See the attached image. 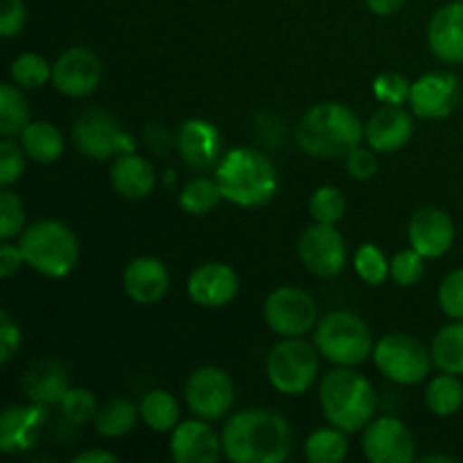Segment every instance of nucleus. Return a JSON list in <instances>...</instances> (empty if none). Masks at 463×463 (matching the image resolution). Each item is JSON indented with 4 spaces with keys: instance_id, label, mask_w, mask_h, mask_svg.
Returning <instances> with one entry per match:
<instances>
[{
    "instance_id": "1",
    "label": "nucleus",
    "mask_w": 463,
    "mask_h": 463,
    "mask_svg": "<svg viewBox=\"0 0 463 463\" xmlns=\"http://www.w3.org/2000/svg\"><path fill=\"white\" fill-rule=\"evenodd\" d=\"M292 441L289 423L271 410H242L222 430V452L233 463H280Z\"/></svg>"
},
{
    "instance_id": "2",
    "label": "nucleus",
    "mask_w": 463,
    "mask_h": 463,
    "mask_svg": "<svg viewBox=\"0 0 463 463\" xmlns=\"http://www.w3.org/2000/svg\"><path fill=\"white\" fill-rule=\"evenodd\" d=\"M362 136L360 118L339 102L315 104L297 127L298 147L315 158H344L362 145Z\"/></svg>"
},
{
    "instance_id": "3",
    "label": "nucleus",
    "mask_w": 463,
    "mask_h": 463,
    "mask_svg": "<svg viewBox=\"0 0 463 463\" xmlns=\"http://www.w3.org/2000/svg\"><path fill=\"white\" fill-rule=\"evenodd\" d=\"M319 402L330 425L353 434L373 420L378 393L364 375L353 371V366H339L321 380Z\"/></svg>"
},
{
    "instance_id": "4",
    "label": "nucleus",
    "mask_w": 463,
    "mask_h": 463,
    "mask_svg": "<svg viewBox=\"0 0 463 463\" xmlns=\"http://www.w3.org/2000/svg\"><path fill=\"white\" fill-rule=\"evenodd\" d=\"M222 197L244 208L265 206L279 190V175L269 158L251 147L231 149L215 170Z\"/></svg>"
},
{
    "instance_id": "5",
    "label": "nucleus",
    "mask_w": 463,
    "mask_h": 463,
    "mask_svg": "<svg viewBox=\"0 0 463 463\" xmlns=\"http://www.w3.org/2000/svg\"><path fill=\"white\" fill-rule=\"evenodd\" d=\"M21 247L25 265L48 279H63L75 269L80 260V242L71 226L57 220H41L21 233Z\"/></svg>"
},
{
    "instance_id": "6",
    "label": "nucleus",
    "mask_w": 463,
    "mask_h": 463,
    "mask_svg": "<svg viewBox=\"0 0 463 463\" xmlns=\"http://www.w3.org/2000/svg\"><path fill=\"white\" fill-rule=\"evenodd\" d=\"M315 346L321 357L337 366H357L373 355V335L364 319L348 310H335L319 319L315 328Z\"/></svg>"
},
{
    "instance_id": "7",
    "label": "nucleus",
    "mask_w": 463,
    "mask_h": 463,
    "mask_svg": "<svg viewBox=\"0 0 463 463\" xmlns=\"http://www.w3.org/2000/svg\"><path fill=\"white\" fill-rule=\"evenodd\" d=\"M319 348L298 337L276 344L267 355V378L285 396H301L315 384L319 373Z\"/></svg>"
},
{
    "instance_id": "8",
    "label": "nucleus",
    "mask_w": 463,
    "mask_h": 463,
    "mask_svg": "<svg viewBox=\"0 0 463 463\" xmlns=\"http://www.w3.org/2000/svg\"><path fill=\"white\" fill-rule=\"evenodd\" d=\"M72 143L84 156L109 161L136 152L134 136L127 134L116 116L104 109H86L72 125Z\"/></svg>"
},
{
    "instance_id": "9",
    "label": "nucleus",
    "mask_w": 463,
    "mask_h": 463,
    "mask_svg": "<svg viewBox=\"0 0 463 463\" xmlns=\"http://www.w3.org/2000/svg\"><path fill=\"white\" fill-rule=\"evenodd\" d=\"M373 362L380 373L396 384H416L432 369V353L405 333H392L373 348Z\"/></svg>"
},
{
    "instance_id": "10",
    "label": "nucleus",
    "mask_w": 463,
    "mask_h": 463,
    "mask_svg": "<svg viewBox=\"0 0 463 463\" xmlns=\"http://www.w3.org/2000/svg\"><path fill=\"white\" fill-rule=\"evenodd\" d=\"M265 321L280 337H303L319 324V307L301 288H279L267 297Z\"/></svg>"
},
{
    "instance_id": "11",
    "label": "nucleus",
    "mask_w": 463,
    "mask_h": 463,
    "mask_svg": "<svg viewBox=\"0 0 463 463\" xmlns=\"http://www.w3.org/2000/svg\"><path fill=\"white\" fill-rule=\"evenodd\" d=\"M185 405L203 420H217L235 402V384L226 371L217 366H202L188 378L184 389Z\"/></svg>"
},
{
    "instance_id": "12",
    "label": "nucleus",
    "mask_w": 463,
    "mask_h": 463,
    "mask_svg": "<svg viewBox=\"0 0 463 463\" xmlns=\"http://www.w3.org/2000/svg\"><path fill=\"white\" fill-rule=\"evenodd\" d=\"M298 258L310 274L333 279L346 265V242L335 224H312L298 240Z\"/></svg>"
},
{
    "instance_id": "13",
    "label": "nucleus",
    "mask_w": 463,
    "mask_h": 463,
    "mask_svg": "<svg viewBox=\"0 0 463 463\" xmlns=\"http://www.w3.org/2000/svg\"><path fill=\"white\" fill-rule=\"evenodd\" d=\"M362 450L371 463H410L416 457L414 437L396 416L371 420L362 434Z\"/></svg>"
},
{
    "instance_id": "14",
    "label": "nucleus",
    "mask_w": 463,
    "mask_h": 463,
    "mask_svg": "<svg viewBox=\"0 0 463 463\" xmlns=\"http://www.w3.org/2000/svg\"><path fill=\"white\" fill-rule=\"evenodd\" d=\"M102 61L89 48L66 50L52 66V86L68 98H84L99 86Z\"/></svg>"
},
{
    "instance_id": "15",
    "label": "nucleus",
    "mask_w": 463,
    "mask_h": 463,
    "mask_svg": "<svg viewBox=\"0 0 463 463\" xmlns=\"http://www.w3.org/2000/svg\"><path fill=\"white\" fill-rule=\"evenodd\" d=\"M461 99V86L452 72H430L411 84L410 107L416 118L441 120L457 109Z\"/></svg>"
},
{
    "instance_id": "16",
    "label": "nucleus",
    "mask_w": 463,
    "mask_h": 463,
    "mask_svg": "<svg viewBox=\"0 0 463 463\" xmlns=\"http://www.w3.org/2000/svg\"><path fill=\"white\" fill-rule=\"evenodd\" d=\"M48 419V405H41V402L5 407L0 414V450L5 455L32 450Z\"/></svg>"
},
{
    "instance_id": "17",
    "label": "nucleus",
    "mask_w": 463,
    "mask_h": 463,
    "mask_svg": "<svg viewBox=\"0 0 463 463\" xmlns=\"http://www.w3.org/2000/svg\"><path fill=\"white\" fill-rule=\"evenodd\" d=\"M240 279L224 262H206L188 279V294L202 307H224L238 297Z\"/></svg>"
},
{
    "instance_id": "18",
    "label": "nucleus",
    "mask_w": 463,
    "mask_h": 463,
    "mask_svg": "<svg viewBox=\"0 0 463 463\" xmlns=\"http://www.w3.org/2000/svg\"><path fill=\"white\" fill-rule=\"evenodd\" d=\"M410 247L423 258H441L455 242V224L441 208H420L407 229Z\"/></svg>"
},
{
    "instance_id": "19",
    "label": "nucleus",
    "mask_w": 463,
    "mask_h": 463,
    "mask_svg": "<svg viewBox=\"0 0 463 463\" xmlns=\"http://www.w3.org/2000/svg\"><path fill=\"white\" fill-rule=\"evenodd\" d=\"M170 452L176 463H213L222 452V437L197 416L172 430Z\"/></svg>"
},
{
    "instance_id": "20",
    "label": "nucleus",
    "mask_w": 463,
    "mask_h": 463,
    "mask_svg": "<svg viewBox=\"0 0 463 463\" xmlns=\"http://www.w3.org/2000/svg\"><path fill=\"white\" fill-rule=\"evenodd\" d=\"M122 288L131 301L140 306H154L170 289V271L158 258L138 256L127 265L122 274Z\"/></svg>"
},
{
    "instance_id": "21",
    "label": "nucleus",
    "mask_w": 463,
    "mask_h": 463,
    "mask_svg": "<svg viewBox=\"0 0 463 463\" xmlns=\"http://www.w3.org/2000/svg\"><path fill=\"white\" fill-rule=\"evenodd\" d=\"M411 136H414L411 113H407L402 107H396V104L380 107L364 127L366 143L378 154L398 152L410 143Z\"/></svg>"
},
{
    "instance_id": "22",
    "label": "nucleus",
    "mask_w": 463,
    "mask_h": 463,
    "mask_svg": "<svg viewBox=\"0 0 463 463\" xmlns=\"http://www.w3.org/2000/svg\"><path fill=\"white\" fill-rule=\"evenodd\" d=\"M175 145L185 165L193 170H208L220 156V131L208 120L190 118L176 131Z\"/></svg>"
},
{
    "instance_id": "23",
    "label": "nucleus",
    "mask_w": 463,
    "mask_h": 463,
    "mask_svg": "<svg viewBox=\"0 0 463 463\" xmlns=\"http://www.w3.org/2000/svg\"><path fill=\"white\" fill-rule=\"evenodd\" d=\"M428 43L441 61H463V0L443 5L434 12L428 25Z\"/></svg>"
},
{
    "instance_id": "24",
    "label": "nucleus",
    "mask_w": 463,
    "mask_h": 463,
    "mask_svg": "<svg viewBox=\"0 0 463 463\" xmlns=\"http://www.w3.org/2000/svg\"><path fill=\"white\" fill-rule=\"evenodd\" d=\"M71 389L66 366L54 357H41L32 362L30 369L23 375V393L30 402L41 405H59L66 392Z\"/></svg>"
},
{
    "instance_id": "25",
    "label": "nucleus",
    "mask_w": 463,
    "mask_h": 463,
    "mask_svg": "<svg viewBox=\"0 0 463 463\" xmlns=\"http://www.w3.org/2000/svg\"><path fill=\"white\" fill-rule=\"evenodd\" d=\"M111 184L125 199H145L156 185V172L147 158L136 152L122 154L111 165Z\"/></svg>"
},
{
    "instance_id": "26",
    "label": "nucleus",
    "mask_w": 463,
    "mask_h": 463,
    "mask_svg": "<svg viewBox=\"0 0 463 463\" xmlns=\"http://www.w3.org/2000/svg\"><path fill=\"white\" fill-rule=\"evenodd\" d=\"M21 145L25 149L27 158L36 163H54L63 154V136L54 125L45 120H32L21 134Z\"/></svg>"
},
{
    "instance_id": "27",
    "label": "nucleus",
    "mask_w": 463,
    "mask_h": 463,
    "mask_svg": "<svg viewBox=\"0 0 463 463\" xmlns=\"http://www.w3.org/2000/svg\"><path fill=\"white\" fill-rule=\"evenodd\" d=\"M138 414L140 407H136L129 398H111L95 414V430L104 439L125 437L136 428Z\"/></svg>"
},
{
    "instance_id": "28",
    "label": "nucleus",
    "mask_w": 463,
    "mask_h": 463,
    "mask_svg": "<svg viewBox=\"0 0 463 463\" xmlns=\"http://www.w3.org/2000/svg\"><path fill=\"white\" fill-rule=\"evenodd\" d=\"M432 362L443 373L463 375V319L446 326L432 339Z\"/></svg>"
},
{
    "instance_id": "29",
    "label": "nucleus",
    "mask_w": 463,
    "mask_h": 463,
    "mask_svg": "<svg viewBox=\"0 0 463 463\" xmlns=\"http://www.w3.org/2000/svg\"><path fill=\"white\" fill-rule=\"evenodd\" d=\"M140 419L145 420L152 432H172V430L179 425L181 410L176 398L170 392H163V389H154L147 396L140 401Z\"/></svg>"
},
{
    "instance_id": "30",
    "label": "nucleus",
    "mask_w": 463,
    "mask_h": 463,
    "mask_svg": "<svg viewBox=\"0 0 463 463\" xmlns=\"http://www.w3.org/2000/svg\"><path fill=\"white\" fill-rule=\"evenodd\" d=\"M30 122H32V111L25 95L21 93V86L16 84L0 86V134L21 136Z\"/></svg>"
},
{
    "instance_id": "31",
    "label": "nucleus",
    "mask_w": 463,
    "mask_h": 463,
    "mask_svg": "<svg viewBox=\"0 0 463 463\" xmlns=\"http://www.w3.org/2000/svg\"><path fill=\"white\" fill-rule=\"evenodd\" d=\"M425 402L434 416H452L463 407V383L459 375L441 373L428 384Z\"/></svg>"
},
{
    "instance_id": "32",
    "label": "nucleus",
    "mask_w": 463,
    "mask_h": 463,
    "mask_svg": "<svg viewBox=\"0 0 463 463\" xmlns=\"http://www.w3.org/2000/svg\"><path fill=\"white\" fill-rule=\"evenodd\" d=\"M348 455L346 432L339 428L317 430L306 441V457L312 463H337Z\"/></svg>"
},
{
    "instance_id": "33",
    "label": "nucleus",
    "mask_w": 463,
    "mask_h": 463,
    "mask_svg": "<svg viewBox=\"0 0 463 463\" xmlns=\"http://www.w3.org/2000/svg\"><path fill=\"white\" fill-rule=\"evenodd\" d=\"M222 190L215 179L197 176L188 181L179 194V203L188 215H208L220 203Z\"/></svg>"
},
{
    "instance_id": "34",
    "label": "nucleus",
    "mask_w": 463,
    "mask_h": 463,
    "mask_svg": "<svg viewBox=\"0 0 463 463\" xmlns=\"http://www.w3.org/2000/svg\"><path fill=\"white\" fill-rule=\"evenodd\" d=\"M12 81L21 89H41L43 84L52 81V63L36 52L18 54L9 68Z\"/></svg>"
},
{
    "instance_id": "35",
    "label": "nucleus",
    "mask_w": 463,
    "mask_h": 463,
    "mask_svg": "<svg viewBox=\"0 0 463 463\" xmlns=\"http://www.w3.org/2000/svg\"><path fill=\"white\" fill-rule=\"evenodd\" d=\"M346 213V197L335 185H321L310 197V215L319 224H337Z\"/></svg>"
},
{
    "instance_id": "36",
    "label": "nucleus",
    "mask_w": 463,
    "mask_h": 463,
    "mask_svg": "<svg viewBox=\"0 0 463 463\" xmlns=\"http://www.w3.org/2000/svg\"><path fill=\"white\" fill-rule=\"evenodd\" d=\"M355 271L366 285H383L387 276H392V267H389L387 258L380 251L375 244L366 242L355 251Z\"/></svg>"
},
{
    "instance_id": "37",
    "label": "nucleus",
    "mask_w": 463,
    "mask_h": 463,
    "mask_svg": "<svg viewBox=\"0 0 463 463\" xmlns=\"http://www.w3.org/2000/svg\"><path fill=\"white\" fill-rule=\"evenodd\" d=\"M61 407L63 419L71 425H86L89 420H95V414H98V401H95L93 393L89 389L81 387H71L66 392V396L59 402Z\"/></svg>"
},
{
    "instance_id": "38",
    "label": "nucleus",
    "mask_w": 463,
    "mask_h": 463,
    "mask_svg": "<svg viewBox=\"0 0 463 463\" xmlns=\"http://www.w3.org/2000/svg\"><path fill=\"white\" fill-rule=\"evenodd\" d=\"M23 231H25V206L18 194L5 188L0 193V240L9 242L18 238Z\"/></svg>"
},
{
    "instance_id": "39",
    "label": "nucleus",
    "mask_w": 463,
    "mask_h": 463,
    "mask_svg": "<svg viewBox=\"0 0 463 463\" xmlns=\"http://www.w3.org/2000/svg\"><path fill=\"white\" fill-rule=\"evenodd\" d=\"M389 267H392V279L401 288H411V285L420 283V279L425 276V258L416 249H405V251L396 253Z\"/></svg>"
},
{
    "instance_id": "40",
    "label": "nucleus",
    "mask_w": 463,
    "mask_h": 463,
    "mask_svg": "<svg viewBox=\"0 0 463 463\" xmlns=\"http://www.w3.org/2000/svg\"><path fill=\"white\" fill-rule=\"evenodd\" d=\"M373 93L380 102L402 107L405 102H410L411 81L398 72H383L373 80Z\"/></svg>"
},
{
    "instance_id": "41",
    "label": "nucleus",
    "mask_w": 463,
    "mask_h": 463,
    "mask_svg": "<svg viewBox=\"0 0 463 463\" xmlns=\"http://www.w3.org/2000/svg\"><path fill=\"white\" fill-rule=\"evenodd\" d=\"M25 149L23 145L14 143L12 136H5L0 143V184L3 188H9L14 181L21 179L23 170H25Z\"/></svg>"
},
{
    "instance_id": "42",
    "label": "nucleus",
    "mask_w": 463,
    "mask_h": 463,
    "mask_svg": "<svg viewBox=\"0 0 463 463\" xmlns=\"http://www.w3.org/2000/svg\"><path fill=\"white\" fill-rule=\"evenodd\" d=\"M439 306L450 319H463V267L450 271L439 285Z\"/></svg>"
},
{
    "instance_id": "43",
    "label": "nucleus",
    "mask_w": 463,
    "mask_h": 463,
    "mask_svg": "<svg viewBox=\"0 0 463 463\" xmlns=\"http://www.w3.org/2000/svg\"><path fill=\"white\" fill-rule=\"evenodd\" d=\"M378 152L373 147H362V145H357L355 149H351L346 154V170L353 179H373L378 175Z\"/></svg>"
},
{
    "instance_id": "44",
    "label": "nucleus",
    "mask_w": 463,
    "mask_h": 463,
    "mask_svg": "<svg viewBox=\"0 0 463 463\" xmlns=\"http://www.w3.org/2000/svg\"><path fill=\"white\" fill-rule=\"evenodd\" d=\"M27 21L25 3L23 0H3V12H0V34L5 39L21 34L23 25Z\"/></svg>"
},
{
    "instance_id": "45",
    "label": "nucleus",
    "mask_w": 463,
    "mask_h": 463,
    "mask_svg": "<svg viewBox=\"0 0 463 463\" xmlns=\"http://www.w3.org/2000/svg\"><path fill=\"white\" fill-rule=\"evenodd\" d=\"M18 346H21V328L9 312H3L0 315V364H9Z\"/></svg>"
},
{
    "instance_id": "46",
    "label": "nucleus",
    "mask_w": 463,
    "mask_h": 463,
    "mask_svg": "<svg viewBox=\"0 0 463 463\" xmlns=\"http://www.w3.org/2000/svg\"><path fill=\"white\" fill-rule=\"evenodd\" d=\"M23 265H25V258H23L21 247H14L12 242H3V247H0V276L12 279Z\"/></svg>"
},
{
    "instance_id": "47",
    "label": "nucleus",
    "mask_w": 463,
    "mask_h": 463,
    "mask_svg": "<svg viewBox=\"0 0 463 463\" xmlns=\"http://www.w3.org/2000/svg\"><path fill=\"white\" fill-rule=\"evenodd\" d=\"M369 9L378 16H392L405 5V0H366Z\"/></svg>"
},
{
    "instance_id": "48",
    "label": "nucleus",
    "mask_w": 463,
    "mask_h": 463,
    "mask_svg": "<svg viewBox=\"0 0 463 463\" xmlns=\"http://www.w3.org/2000/svg\"><path fill=\"white\" fill-rule=\"evenodd\" d=\"M75 463H116L118 457L109 450H86L81 455H77Z\"/></svg>"
},
{
    "instance_id": "49",
    "label": "nucleus",
    "mask_w": 463,
    "mask_h": 463,
    "mask_svg": "<svg viewBox=\"0 0 463 463\" xmlns=\"http://www.w3.org/2000/svg\"><path fill=\"white\" fill-rule=\"evenodd\" d=\"M425 463H434V461H441V463H452L455 459L452 457H446V455H425L423 457Z\"/></svg>"
}]
</instances>
